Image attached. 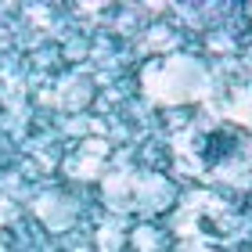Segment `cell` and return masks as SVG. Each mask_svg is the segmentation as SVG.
<instances>
[]
</instances>
